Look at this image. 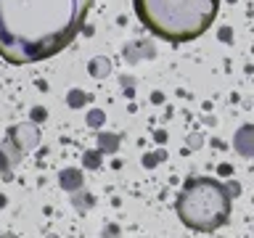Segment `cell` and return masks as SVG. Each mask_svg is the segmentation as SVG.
Listing matches in <instances>:
<instances>
[{"instance_id": "obj_3", "label": "cell", "mask_w": 254, "mask_h": 238, "mask_svg": "<svg viewBox=\"0 0 254 238\" xmlns=\"http://www.w3.org/2000/svg\"><path fill=\"white\" fill-rule=\"evenodd\" d=\"M175 209L186 228L196 233H214L222 225H228L233 198L225 182L214 178H190L180 188Z\"/></svg>"}, {"instance_id": "obj_2", "label": "cell", "mask_w": 254, "mask_h": 238, "mask_svg": "<svg viewBox=\"0 0 254 238\" xmlns=\"http://www.w3.org/2000/svg\"><path fill=\"white\" fill-rule=\"evenodd\" d=\"M140 24L167 43H190L214 24L220 0H132Z\"/></svg>"}, {"instance_id": "obj_1", "label": "cell", "mask_w": 254, "mask_h": 238, "mask_svg": "<svg viewBox=\"0 0 254 238\" xmlns=\"http://www.w3.org/2000/svg\"><path fill=\"white\" fill-rule=\"evenodd\" d=\"M93 0H0V59L16 66L53 59L79 35Z\"/></svg>"}]
</instances>
